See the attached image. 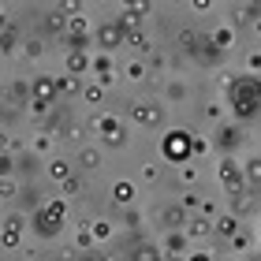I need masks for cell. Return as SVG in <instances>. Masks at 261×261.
<instances>
[{
    "label": "cell",
    "instance_id": "4fadbf2b",
    "mask_svg": "<svg viewBox=\"0 0 261 261\" xmlns=\"http://www.w3.org/2000/svg\"><path fill=\"white\" fill-rule=\"evenodd\" d=\"M213 45H217V49H228V45H231V30H228V27H220L217 34H213Z\"/></svg>",
    "mask_w": 261,
    "mask_h": 261
},
{
    "label": "cell",
    "instance_id": "30bf717a",
    "mask_svg": "<svg viewBox=\"0 0 261 261\" xmlns=\"http://www.w3.org/2000/svg\"><path fill=\"white\" fill-rule=\"evenodd\" d=\"M49 175H53L56 183H67V179H71V164H67V161H53V164H49Z\"/></svg>",
    "mask_w": 261,
    "mask_h": 261
},
{
    "label": "cell",
    "instance_id": "7402d4cb",
    "mask_svg": "<svg viewBox=\"0 0 261 261\" xmlns=\"http://www.w3.org/2000/svg\"><path fill=\"white\" fill-rule=\"evenodd\" d=\"M246 175H250V179H261V161H250V168H246Z\"/></svg>",
    "mask_w": 261,
    "mask_h": 261
},
{
    "label": "cell",
    "instance_id": "f1b7e54d",
    "mask_svg": "<svg viewBox=\"0 0 261 261\" xmlns=\"http://www.w3.org/2000/svg\"><path fill=\"white\" fill-rule=\"evenodd\" d=\"M250 71H261V56H257V53L250 56Z\"/></svg>",
    "mask_w": 261,
    "mask_h": 261
},
{
    "label": "cell",
    "instance_id": "f546056e",
    "mask_svg": "<svg viewBox=\"0 0 261 261\" xmlns=\"http://www.w3.org/2000/svg\"><path fill=\"white\" fill-rule=\"evenodd\" d=\"M191 261H209V254H191Z\"/></svg>",
    "mask_w": 261,
    "mask_h": 261
},
{
    "label": "cell",
    "instance_id": "ba28073f",
    "mask_svg": "<svg viewBox=\"0 0 261 261\" xmlns=\"http://www.w3.org/2000/svg\"><path fill=\"white\" fill-rule=\"evenodd\" d=\"M79 168H86V172L101 168V153H97V149H82V153H79Z\"/></svg>",
    "mask_w": 261,
    "mask_h": 261
},
{
    "label": "cell",
    "instance_id": "d4e9b609",
    "mask_svg": "<svg viewBox=\"0 0 261 261\" xmlns=\"http://www.w3.org/2000/svg\"><path fill=\"white\" fill-rule=\"evenodd\" d=\"M4 243H8V246H15V243H19V231H11V228H4Z\"/></svg>",
    "mask_w": 261,
    "mask_h": 261
},
{
    "label": "cell",
    "instance_id": "d6986e66",
    "mask_svg": "<svg viewBox=\"0 0 261 261\" xmlns=\"http://www.w3.org/2000/svg\"><path fill=\"white\" fill-rule=\"evenodd\" d=\"M187 231H191V235H205L209 224H205V220H191V228H187Z\"/></svg>",
    "mask_w": 261,
    "mask_h": 261
},
{
    "label": "cell",
    "instance_id": "d6a6232c",
    "mask_svg": "<svg viewBox=\"0 0 261 261\" xmlns=\"http://www.w3.org/2000/svg\"><path fill=\"white\" fill-rule=\"evenodd\" d=\"M86 261H97V257H86Z\"/></svg>",
    "mask_w": 261,
    "mask_h": 261
},
{
    "label": "cell",
    "instance_id": "52a82bcc",
    "mask_svg": "<svg viewBox=\"0 0 261 261\" xmlns=\"http://www.w3.org/2000/svg\"><path fill=\"white\" fill-rule=\"evenodd\" d=\"M142 11H146V8H127L123 15H120V30H123V34H127V30L135 34V27L142 22Z\"/></svg>",
    "mask_w": 261,
    "mask_h": 261
},
{
    "label": "cell",
    "instance_id": "4dcf8cb0",
    "mask_svg": "<svg viewBox=\"0 0 261 261\" xmlns=\"http://www.w3.org/2000/svg\"><path fill=\"white\" fill-rule=\"evenodd\" d=\"M4 146H8V135H0V149H4Z\"/></svg>",
    "mask_w": 261,
    "mask_h": 261
},
{
    "label": "cell",
    "instance_id": "7a4b0ae2",
    "mask_svg": "<svg viewBox=\"0 0 261 261\" xmlns=\"http://www.w3.org/2000/svg\"><path fill=\"white\" fill-rule=\"evenodd\" d=\"M164 153H168L172 161H187V153H191V135L187 130H172L168 138H164Z\"/></svg>",
    "mask_w": 261,
    "mask_h": 261
},
{
    "label": "cell",
    "instance_id": "4316f807",
    "mask_svg": "<svg viewBox=\"0 0 261 261\" xmlns=\"http://www.w3.org/2000/svg\"><path fill=\"white\" fill-rule=\"evenodd\" d=\"M8 172H11V161L4 157V153H0V175H8Z\"/></svg>",
    "mask_w": 261,
    "mask_h": 261
},
{
    "label": "cell",
    "instance_id": "44dd1931",
    "mask_svg": "<svg viewBox=\"0 0 261 261\" xmlns=\"http://www.w3.org/2000/svg\"><path fill=\"white\" fill-rule=\"evenodd\" d=\"M183 93H187V90H183V82H168V97H172V101H175V97H183Z\"/></svg>",
    "mask_w": 261,
    "mask_h": 261
},
{
    "label": "cell",
    "instance_id": "8fae6325",
    "mask_svg": "<svg viewBox=\"0 0 261 261\" xmlns=\"http://www.w3.org/2000/svg\"><path fill=\"white\" fill-rule=\"evenodd\" d=\"M183 246H187V235H183V231H172V235H168V250H172V257L183 254Z\"/></svg>",
    "mask_w": 261,
    "mask_h": 261
},
{
    "label": "cell",
    "instance_id": "9a60e30c",
    "mask_svg": "<svg viewBox=\"0 0 261 261\" xmlns=\"http://www.w3.org/2000/svg\"><path fill=\"white\" fill-rule=\"evenodd\" d=\"M75 90H79V82L71 79V75H64L60 82H56V93H75Z\"/></svg>",
    "mask_w": 261,
    "mask_h": 261
},
{
    "label": "cell",
    "instance_id": "603a6c76",
    "mask_svg": "<svg viewBox=\"0 0 261 261\" xmlns=\"http://www.w3.org/2000/svg\"><path fill=\"white\" fill-rule=\"evenodd\" d=\"M90 243H93V235H90V228H86V231H79V246H82V250H86Z\"/></svg>",
    "mask_w": 261,
    "mask_h": 261
},
{
    "label": "cell",
    "instance_id": "cb8c5ba5",
    "mask_svg": "<svg viewBox=\"0 0 261 261\" xmlns=\"http://www.w3.org/2000/svg\"><path fill=\"white\" fill-rule=\"evenodd\" d=\"M64 191H67V194H79V191H82V179H67Z\"/></svg>",
    "mask_w": 261,
    "mask_h": 261
},
{
    "label": "cell",
    "instance_id": "7c38bea8",
    "mask_svg": "<svg viewBox=\"0 0 261 261\" xmlns=\"http://www.w3.org/2000/svg\"><path fill=\"white\" fill-rule=\"evenodd\" d=\"M235 224H239L235 217H220V220H217V231H220V235H231V239H235Z\"/></svg>",
    "mask_w": 261,
    "mask_h": 261
},
{
    "label": "cell",
    "instance_id": "5b68a950",
    "mask_svg": "<svg viewBox=\"0 0 261 261\" xmlns=\"http://www.w3.org/2000/svg\"><path fill=\"white\" fill-rule=\"evenodd\" d=\"M220 183L228 187V191H235V194H239V187H243V168H239L231 157L220 161Z\"/></svg>",
    "mask_w": 261,
    "mask_h": 261
},
{
    "label": "cell",
    "instance_id": "ffe728a7",
    "mask_svg": "<svg viewBox=\"0 0 261 261\" xmlns=\"http://www.w3.org/2000/svg\"><path fill=\"white\" fill-rule=\"evenodd\" d=\"M127 79H146V67H142V64H130V67H127Z\"/></svg>",
    "mask_w": 261,
    "mask_h": 261
},
{
    "label": "cell",
    "instance_id": "6da1fadb",
    "mask_svg": "<svg viewBox=\"0 0 261 261\" xmlns=\"http://www.w3.org/2000/svg\"><path fill=\"white\" fill-rule=\"evenodd\" d=\"M231 101H235V116L250 120V116L261 109V86H257L254 79H239L231 86Z\"/></svg>",
    "mask_w": 261,
    "mask_h": 261
},
{
    "label": "cell",
    "instance_id": "ac0fdd59",
    "mask_svg": "<svg viewBox=\"0 0 261 261\" xmlns=\"http://www.w3.org/2000/svg\"><path fill=\"white\" fill-rule=\"evenodd\" d=\"M123 142H127V135H123V130H116V135H105V146H123Z\"/></svg>",
    "mask_w": 261,
    "mask_h": 261
},
{
    "label": "cell",
    "instance_id": "83f0119b",
    "mask_svg": "<svg viewBox=\"0 0 261 261\" xmlns=\"http://www.w3.org/2000/svg\"><path fill=\"white\" fill-rule=\"evenodd\" d=\"M0 198H11V183L8 179H0Z\"/></svg>",
    "mask_w": 261,
    "mask_h": 261
},
{
    "label": "cell",
    "instance_id": "277c9868",
    "mask_svg": "<svg viewBox=\"0 0 261 261\" xmlns=\"http://www.w3.org/2000/svg\"><path fill=\"white\" fill-rule=\"evenodd\" d=\"M127 38V34L120 30V22H105V27L97 30V45L105 53H112V49H120V41Z\"/></svg>",
    "mask_w": 261,
    "mask_h": 261
},
{
    "label": "cell",
    "instance_id": "3957f363",
    "mask_svg": "<svg viewBox=\"0 0 261 261\" xmlns=\"http://www.w3.org/2000/svg\"><path fill=\"white\" fill-rule=\"evenodd\" d=\"M130 116H135L138 123H146V127H157L164 120V109L161 105H149V101H138V105H130Z\"/></svg>",
    "mask_w": 261,
    "mask_h": 261
},
{
    "label": "cell",
    "instance_id": "1f68e13d",
    "mask_svg": "<svg viewBox=\"0 0 261 261\" xmlns=\"http://www.w3.org/2000/svg\"><path fill=\"white\" fill-rule=\"evenodd\" d=\"M153 261H168V257H164V254H157V257H153Z\"/></svg>",
    "mask_w": 261,
    "mask_h": 261
},
{
    "label": "cell",
    "instance_id": "2e32d148",
    "mask_svg": "<svg viewBox=\"0 0 261 261\" xmlns=\"http://www.w3.org/2000/svg\"><path fill=\"white\" fill-rule=\"evenodd\" d=\"M82 93H86V101H90V105H97V101L105 97V90H101V86H86Z\"/></svg>",
    "mask_w": 261,
    "mask_h": 261
},
{
    "label": "cell",
    "instance_id": "9c48e42d",
    "mask_svg": "<svg viewBox=\"0 0 261 261\" xmlns=\"http://www.w3.org/2000/svg\"><path fill=\"white\" fill-rule=\"evenodd\" d=\"M130 198H135V187H130V183H116L112 187V201H116V205H127Z\"/></svg>",
    "mask_w": 261,
    "mask_h": 261
},
{
    "label": "cell",
    "instance_id": "e0dca14e",
    "mask_svg": "<svg viewBox=\"0 0 261 261\" xmlns=\"http://www.w3.org/2000/svg\"><path fill=\"white\" fill-rule=\"evenodd\" d=\"M90 235H93V239H109V235H112V228L101 220V224H93V231H90Z\"/></svg>",
    "mask_w": 261,
    "mask_h": 261
},
{
    "label": "cell",
    "instance_id": "5bb4252c",
    "mask_svg": "<svg viewBox=\"0 0 261 261\" xmlns=\"http://www.w3.org/2000/svg\"><path fill=\"white\" fill-rule=\"evenodd\" d=\"M67 67H71V71H86V67H90V56L75 53V56H71V60H67Z\"/></svg>",
    "mask_w": 261,
    "mask_h": 261
},
{
    "label": "cell",
    "instance_id": "484cf974",
    "mask_svg": "<svg viewBox=\"0 0 261 261\" xmlns=\"http://www.w3.org/2000/svg\"><path fill=\"white\" fill-rule=\"evenodd\" d=\"M64 27V15H49V30H60Z\"/></svg>",
    "mask_w": 261,
    "mask_h": 261
},
{
    "label": "cell",
    "instance_id": "8992f818",
    "mask_svg": "<svg viewBox=\"0 0 261 261\" xmlns=\"http://www.w3.org/2000/svg\"><path fill=\"white\" fill-rule=\"evenodd\" d=\"M183 224H187V213H183L179 205H168V209H164V228H168V231L183 228Z\"/></svg>",
    "mask_w": 261,
    "mask_h": 261
}]
</instances>
